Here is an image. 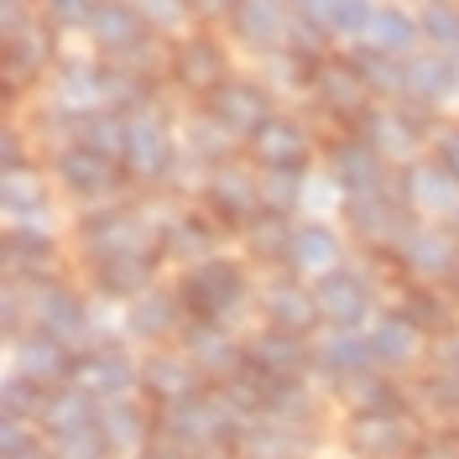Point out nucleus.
Instances as JSON below:
<instances>
[{"instance_id":"a19ab883","label":"nucleus","mask_w":459,"mask_h":459,"mask_svg":"<svg viewBox=\"0 0 459 459\" xmlns=\"http://www.w3.org/2000/svg\"><path fill=\"white\" fill-rule=\"evenodd\" d=\"M209 240H214V235H209V225H199V214H183V220L162 235V251L178 256V261H204L209 256Z\"/></svg>"},{"instance_id":"6e6552de","label":"nucleus","mask_w":459,"mask_h":459,"mask_svg":"<svg viewBox=\"0 0 459 459\" xmlns=\"http://www.w3.org/2000/svg\"><path fill=\"white\" fill-rule=\"evenodd\" d=\"M397 194L407 199L412 214H433V220H455L459 214V178L438 157L433 162H412V168L402 172Z\"/></svg>"},{"instance_id":"1a4fd4ad","label":"nucleus","mask_w":459,"mask_h":459,"mask_svg":"<svg viewBox=\"0 0 459 459\" xmlns=\"http://www.w3.org/2000/svg\"><path fill=\"white\" fill-rule=\"evenodd\" d=\"M292 16H298L292 0H235L230 27H235V37H240L246 48H256V53H277V48H287Z\"/></svg>"},{"instance_id":"423d86ee","label":"nucleus","mask_w":459,"mask_h":459,"mask_svg":"<svg viewBox=\"0 0 459 459\" xmlns=\"http://www.w3.org/2000/svg\"><path fill=\"white\" fill-rule=\"evenodd\" d=\"M344 214H350V225L360 240H371V246H397L402 235L412 230V209L402 194L392 188H381V194H355V199H344Z\"/></svg>"},{"instance_id":"a18cd8bd","label":"nucleus","mask_w":459,"mask_h":459,"mask_svg":"<svg viewBox=\"0 0 459 459\" xmlns=\"http://www.w3.org/2000/svg\"><path fill=\"white\" fill-rule=\"evenodd\" d=\"M94 5H100V0H42V16H48V27L53 31H74V27L89 31Z\"/></svg>"},{"instance_id":"7c9ffc66","label":"nucleus","mask_w":459,"mask_h":459,"mask_svg":"<svg viewBox=\"0 0 459 459\" xmlns=\"http://www.w3.org/2000/svg\"><path fill=\"white\" fill-rule=\"evenodd\" d=\"M246 360H256V366H266V371H277V376H303V366H308V344H303L298 329H277V324H272L261 340H251Z\"/></svg>"},{"instance_id":"37998d69","label":"nucleus","mask_w":459,"mask_h":459,"mask_svg":"<svg viewBox=\"0 0 459 459\" xmlns=\"http://www.w3.org/2000/svg\"><path fill=\"white\" fill-rule=\"evenodd\" d=\"M350 397H355V407H360V412H397V407H402L397 386H392V381H381V376H371V371L350 381Z\"/></svg>"},{"instance_id":"c756f323","label":"nucleus","mask_w":459,"mask_h":459,"mask_svg":"<svg viewBox=\"0 0 459 459\" xmlns=\"http://www.w3.org/2000/svg\"><path fill=\"white\" fill-rule=\"evenodd\" d=\"M178 324H183V298H172V292H152V287H146L142 298H131V318H126V329H131L136 340H168Z\"/></svg>"},{"instance_id":"aec40b11","label":"nucleus","mask_w":459,"mask_h":459,"mask_svg":"<svg viewBox=\"0 0 459 459\" xmlns=\"http://www.w3.org/2000/svg\"><path fill=\"white\" fill-rule=\"evenodd\" d=\"M246 146L261 168H308V131L287 115H272L261 131L246 136Z\"/></svg>"},{"instance_id":"9b49d317","label":"nucleus","mask_w":459,"mask_h":459,"mask_svg":"<svg viewBox=\"0 0 459 459\" xmlns=\"http://www.w3.org/2000/svg\"><path fill=\"white\" fill-rule=\"evenodd\" d=\"M314 89H318V105L344 115V120H360V115L371 110V84H366V74L350 57H324V63H314Z\"/></svg>"},{"instance_id":"f3484780","label":"nucleus","mask_w":459,"mask_h":459,"mask_svg":"<svg viewBox=\"0 0 459 459\" xmlns=\"http://www.w3.org/2000/svg\"><path fill=\"white\" fill-rule=\"evenodd\" d=\"M74 366H79L74 344L53 340L48 329H37V334H27V340H16V371L31 376V381H42V386H63V381H74Z\"/></svg>"},{"instance_id":"b1692460","label":"nucleus","mask_w":459,"mask_h":459,"mask_svg":"<svg viewBox=\"0 0 459 459\" xmlns=\"http://www.w3.org/2000/svg\"><path fill=\"white\" fill-rule=\"evenodd\" d=\"M48 31L53 27L27 22V11L5 16V79H11V84L27 79V74H37V68L48 63V53H53V37H48Z\"/></svg>"},{"instance_id":"c85d7f7f","label":"nucleus","mask_w":459,"mask_h":459,"mask_svg":"<svg viewBox=\"0 0 459 459\" xmlns=\"http://www.w3.org/2000/svg\"><path fill=\"white\" fill-rule=\"evenodd\" d=\"M287 266H292V272H314V277H324L329 266H340V235L324 225V220L298 225L292 230V246H287Z\"/></svg>"},{"instance_id":"cd10ccee","label":"nucleus","mask_w":459,"mask_h":459,"mask_svg":"<svg viewBox=\"0 0 459 459\" xmlns=\"http://www.w3.org/2000/svg\"><path fill=\"white\" fill-rule=\"evenodd\" d=\"M188 360H194L204 376H235L246 366V350L235 340H225V324L199 318V324L188 329Z\"/></svg>"},{"instance_id":"412c9836","label":"nucleus","mask_w":459,"mask_h":459,"mask_svg":"<svg viewBox=\"0 0 459 459\" xmlns=\"http://www.w3.org/2000/svg\"><path fill=\"white\" fill-rule=\"evenodd\" d=\"M350 444L366 459H407L412 449V429L402 412H355L350 423Z\"/></svg>"},{"instance_id":"c9c22d12","label":"nucleus","mask_w":459,"mask_h":459,"mask_svg":"<svg viewBox=\"0 0 459 459\" xmlns=\"http://www.w3.org/2000/svg\"><path fill=\"white\" fill-rule=\"evenodd\" d=\"M266 318H272L277 329H298V334H303V329L318 318V298L303 292L298 282H277L272 292H266Z\"/></svg>"},{"instance_id":"a211bd4d","label":"nucleus","mask_w":459,"mask_h":459,"mask_svg":"<svg viewBox=\"0 0 459 459\" xmlns=\"http://www.w3.org/2000/svg\"><path fill=\"white\" fill-rule=\"evenodd\" d=\"M79 235H84L89 256H105V251H152V230L131 209H100V214H89L84 225H79Z\"/></svg>"},{"instance_id":"5701e85b","label":"nucleus","mask_w":459,"mask_h":459,"mask_svg":"<svg viewBox=\"0 0 459 459\" xmlns=\"http://www.w3.org/2000/svg\"><path fill=\"white\" fill-rule=\"evenodd\" d=\"M355 42H360V48H371V53L412 57V53H418V42H423V22H418V16H407L402 5H376V16L366 22V31H360Z\"/></svg>"},{"instance_id":"4c0bfd02","label":"nucleus","mask_w":459,"mask_h":459,"mask_svg":"<svg viewBox=\"0 0 459 459\" xmlns=\"http://www.w3.org/2000/svg\"><path fill=\"white\" fill-rule=\"evenodd\" d=\"M48 261H53V240H48L42 230L11 225V235H5V266H11V277H31V272L48 266Z\"/></svg>"},{"instance_id":"ea45409f","label":"nucleus","mask_w":459,"mask_h":459,"mask_svg":"<svg viewBox=\"0 0 459 459\" xmlns=\"http://www.w3.org/2000/svg\"><path fill=\"white\" fill-rule=\"evenodd\" d=\"M418 22H423V42H429V48L459 57V5L455 0H429Z\"/></svg>"},{"instance_id":"6e6d98bb","label":"nucleus","mask_w":459,"mask_h":459,"mask_svg":"<svg viewBox=\"0 0 459 459\" xmlns=\"http://www.w3.org/2000/svg\"><path fill=\"white\" fill-rule=\"evenodd\" d=\"M455 225H459V214H455Z\"/></svg>"},{"instance_id":"9d476101","label":"nucleus","mask_w":459,"mask_h":459,"mask_svg":"<svg viewBox=\"0 0 459 459\" xmlns=\"http://www.w3.org/2000/svg\"><path fill=\"white\" fill-rule=\"evenodd\" d=\"M459 94V57L438 53V48H418L412 57H402V100H418V105H438V100H455Z\"/></svg>"},{"instance_id":"2f4dec72","label":"nucleus","mask_w":459,"mask_h":459,"mask_svg":"<svg viewBox=\"0 0 459 459\" xmlns=\"http://www.w3.org/2000/svg\"><path fill=\"white\" fill-rule=\"evenodd\" d=\"M199 376L204 371L188 355H152L142 366V386L157 402H178V397H188V392H199Z\"/></svg>"},{"instance_id":"393cba45","label":"nucleus","mask_w":459,"mask_h":459,"mask_svg":"<svg viewBox=\"0 0 459 459\" xmlns=\"http://www.w3.org/2000/svg\"><path fill=\"white\" fill-rule=\"evenodd\" d=\"M235 449L246 459H303L308 455V433L298 423H282V418H256V423H246Z\"/></svg>"},{"instance_id":"864d4df0","label":"nucleus","mask_w":459,"mask_h":459,"mask_svg":"<svg viewBox=\"0 0 459 459\" xmlns=\"http://www.w3.org/2000/svg\"><path fill=\"white\" fill-rule=\"evenodd\" d=\"M188 5H194L199 16H209V22H214V16H230V11H235V0H188Z\"/></svg>"},{"instance_id":"f257e3e1","label":"nucleus","mask_w":459,"mask_h":459,"mask_svg":"<svg viewBox=\"0 0 459 459\" xmlns=\"http://www.w3.org/2000/svg\"><path fill=\"white\" fill-rule=\"evenodd\" d=\"M183 308L209 324H230L235 314H246V272L225 256H204L188 266V277L178 287Z\"/></svg>"},{"instance_id":"ddd939ff","label":"nucleus","mask_w":459,"mask_h":459,"mask_svg":"<svg viewBox=\"0 0 459 459\" xmlns=\"http://www.w3.org/2000/svg\"><path fill=\"white\" fill-rule=\"evenodd\" d=\"M329 178L344 188V199L355 194H381L386 188V157L376 152L366 136H350L329 152Z\"/></svg>"},{"instance_id":"6ab92c4d","label":"nucleus","mask_w":459,"mask_h":459,"mask_svg":"<svg viewBox=\"0 0 459 459\" xmlns=\"http://www.w3.org/2000/svg\"><path fill=\"white\" fill-rule=\"evenodd\" d=\"M172 79L188 89V94H209L230 79V63H225V48L214 37H188L178 53H172Z\"/></svg>"},{"instance_id":"79ce46f5","label":"nucleus","mask_w":459,"mask_h":459,"mask_svg":"<svg viewBox=\"0 0 459 459\" xmlns=\"http://www.w3.org/2000/svg\"><path fill=\"white\" fill-rule=\"evenodd\" d=\"M42 407H48L42 381H31L22 371L5 376V418H42Z\"/></svg>"},{"instance_id":"4be33fe9","label":"nucleus","mask_w":459,"mask_h":459,"mask_svg":"<svg viewBox=\"0 0 459 459\" xmlns=\"http://www.w3.org/2000/svg\"><path fill=\"white\" fill-rule=\"evenodd\" d=\"M105 100H115V74H105L100 63H63V74H57V105L74 115H94Z\"/></svg>"},{"instance_id":"72a5a7b5","label":"nucleus","mask_w":459,"mask_h":459,"mask_svg":"<svg viewBox=\"0 0 459 459\" xmlns=\"http://www.w3.org/2000/svg\"><path fill=\"white\" fill-rule=\"evenodd\" d=\"M100 433H105V444H110V455H136L146 449V418L136 402L115 397L105 402V412H100Z\"/></svg>"},{"instance_id":"49530a36","label":"nucleus","mask_w":459,"mask_h":459,"mask_svg":"<svg viewBox=\"0 0 459 459\" xmlns=\"http://www.w3.org/2000/svg\"><path fill=\"white\" fill-rule=\"evenodd\" d=\"M136 5H142V16H146V22H152L157 31L183 27V22H188V11H194L188 0H136Z\"/></svg>"},{"instance_id":"2eb2a0df","label":"nucleus","mask_w":459,"mask_h":459,"mask_svg":"<svg viewBox=\"0 0 459 459\" xmlns=\"http://www.w3.org/2000/svg\"><path fill=\"white\" fill-rule=\"evenodd\" d=\"M74 381H79V386H89L100 402H115V397H126V392L142 381V366H131L115 344H94V350H84V355H79Z\"/></svg>"},{"instance_id":"dca6fc26","label":"nucleus","mask_w":459,"mask_h":459,"mask_svg":"<svg viewBox=\"0 0 459 459\" xmlns=\"http://www.w3.org/2000/svg\"><path fill=\"white\" fill-rule=\"evenodd\" d=\"M57 178H63V188L79 194V199H105L115 183H120L115 157H100V152H89L84 142H74V146L57 152Z\"/></svg>"},{"instance_id":"7ed1b4c3","label":"nucleus","mask_w":459,"mask_h":459,"mask_svg":"<svg viewBox=\"0 0 459 459\" xmlns=\"http://www.w3.org/2000/svg\"><path fill=\"white\" fill-rule=\"evenodd\" d=\"M172 157H178V146H172V131L168 120L152 110H136L131 115V142H126V172L131 178H142V183H162L172 172Z\"/></svg>"},{"instance_id":"de8ad7c7","label":"nucleus","mask_w":459,"mask_h":459,"mask_svg":"<svg viewBox=\"0 0 459 459\" xmlns=\"http://www.w3.org/2000/svg\"><path fill=\"white\" fill-rule=\"evenodd\" d=\"M5 459H57L53 444H42V438H16V444H5Z\"/></svg>"},{"instance_id":"5fc2aeb1","label":"nucleus","mask_w":459,"mask_h":459,"mask_svg":"<svg viewBox=\"0 0 459 459\" xmlns=\"http://www.w3.org/2000/svg\"><path fill=\"white\" fill-rule=\"evenodd\" d=\"M31 0H5V16H16V11H27Z\"/></svg>"},{"instance_id":"473e14b6","label":"nucleus","mask_w":459,"mask_h":459,"mask_svg":"<svg viewBox=\"0 0 459 459\" xmlns=\"http://www.w3.org/2000/svg\"><path fill=\"white\" fill-rule=\"evenodd\" d=\"M371 350H376V366H407L423 350V329L407 314H386L371 329Z\"/></svg>"},{"instance_id":"0eeeda50","label":"nucleus","mask_w":459,"mask_h":459,"mask_svg":"<svg viewBox=\"0 0 459 459\" xmlns=\"http://www.w3.org/2000/svg\"><path fill=\"white\" fill-rule=\"evenodd\" d=\"M392 251H397V261L418 277V282H438V277H455V272H459L455 235H449V230H438V225H412Z\"/></svg>"},{"instance_id":"f704fd0d","label":"nucleus","mask_w":459,"mask_h":459,"mask_svg":"<svg viewBox=\"0 0 459 459\" xmlns=\"http://www.w3.org/2000/svg\"><path fill=\"white\" fill-rule=\"evenodd\" d=\"M79 142L89 152H100V157H115V162H126V142H131V115L110 110H94L79 120Z\"/></svg>"},{"instance_id":"a878e982","label":"nucleus","mask_w":459,"mask_h":459,"mask_svg":"<svg viewBox=\"0 0 459 459\" xmlns=\"http://www.w3.org/2000/svg\"><path fill=\"white\" fill-rule=\"evenodd\" d=\"M94 287L110 298H142L152 287V256L146 251H105L94 256Z\"/></svg>"},{"instance_id":"c03bdc74","label":"nucleus","mask_w":459,"mask_h":459,"mask_svg":"<svg viewBox=\"0 0 459 459\" xmlns=\"http://www.w3.org/2000/svg\"><path fill=\"white\" fill-rule=\"evenodd\" d=\"M402 314L412 318L418 329H449V303L438 292H429V287H412L407 303H402Z\"/></svg>"},{"instance_id":"f03ea898","label":"nucleus","mask_w":459,"mask_h":459,"mask_svg":"<svg viewBox=\"0 0 459 459\" xmlns=\"http://www.w3.org/2000/svg\"><path fill=\"white\" fill-rule=\"evenodd\" d=\"M27 308H31V329H48L53 340L74 344V350L89 340V308H84L79 292H68V287H57V282H37V277H31Z\"/></svg>"},{"instance_id":"39448f33","label":"nucleus","mask_w":459,"mask_h":459,"mask_svg":"<svg viewBox=\"0 0 459 459\" xmlns=\"http://www.w3.org/2000/svg\"><path fill=\"white\" fill-rule=\"evenodd\" d=\"M314 298H318V318L334 324V329H360L366 314H371V282L350 266H329L324 277L314 282Z\"/></svg>"},{"instance_id":"20e7f679","label":"nucleus","mask_w":459,"mask_h":459,"mask_svg":"<svg viewBox=\"0 0 459 459\" xmlns=\"http://www.w3.org/2000/svg\"><path fill=\"white\" fill-rule=\"evenodd\" d=\"M204 110H209V120H220L230 136L240 142V136H251V131H261L272 120V100L251 79H225L220 89L204 94Z\"/></svg>"},{"instance_id":"e433bc0d","label":"nucleus","mask_w":459,"mask_h":459,"mask_svg":"<svg viewBox=\"0 0 459 459\" xmlns=\"http://www.w3.org/2000/svg\"><path fill=\"white\" fill-rule=\"evenodd\" d=\"M0 209H5V220L11 225H31V220H42L48 214V194H42V183L27 172H5V188H0Z\"/></svg>"},{"instance_id":"58836bf2","label":"nucleus","mask_w":459,"mask_h":459,"mask_svg":"<svg viewBox=\"0 0 459 459\" xmlns=\"http://www.w3.org/2000/svg\"><path fill=\"white\" fill-rule=\"evenodd\" d=\"M303 188H308V172L303 168H266L261 172V199L272 214H292L303 204Z\"/></svg>"},{"instance_id":"f8f14e48","label":"nucleus","mask_w":459,"mask_h":459,"mask_svg":"<svg viewBox=\"0 0 459 459\" xmlns=\"http://www.w3.org/2000/svg\"><path fill=\"white\" fill-rule=\"evenodd\" d=\"M152 31L157 27L142 16L136 0H100V5H94V22H89V37H94L110 57H126L131 48H146Z\"/></svg>"},{"instance_id":"3c124183","label":"nucleus","mask_w":459,"mask_h":459,"mask_svg":"<svg viewBox=\"0 0 459 459\" xmlns=\"http://www.w3.org/2000/svg\"><path fill=\"white\" fill-rule=\"evenodd\" d=\"M5 172H27V157H22V136L5 131Z\"/></svg>"},{"instance_id":"603ef678","label":"nucleus","mask_w":459,"mask_h":459,"mask_svg":"<svg viewBox=\"0 0 459 459\" xmlns=\"http://www.w3.org/2000/svg\"><path fill=\"white\" fill-rule=\"evenodd\" d=\"M142 459H194V455H188V449H178L172 438H162V444H146Z\"/></svg>"},{"instance_id":"4468645a","label":"nucleus","mask_w":459,"mask_h":459,"mask_svg":"<svg viewBox=\"0 0 459 459\" xmlns=\"http://www.w3.org/2000/svg\"><path fill=\"white\" fill-rule=\"evenodd\" d=\"M209 209H214L220 220L246 230L256 214H266L261 178L256 172H240V168H214V178H209Z\"/></svg>"},{"instance_id":"8fccbe9b","label":"nucleus","mask_w":459,"mask_h":459,"mask_svg":"<svg viewBox=\"0 0 459 459\" xmlns=\"http://www.w3.org/2000/svg\"><path fill=\"white\" fill-rule=\"evenodd\" d=\"M292 5H298L303 16H314V22H324V27H329V22H334V11H340L344 0H292Z\"/></svg>"},{"instance_id":"09e8293b","label":"nucleus","mask_w":459,"mask_h":459,"mask_svg":"<svg viewBox=\"0 0 459 459\" xmlns=\"http://www.w3.org/2000/svg\"><path fill=\"white\" fill-rule=\"evenodd\" d=\"M433 157H438V162L459 178V126H455V131H444V136L433 142Z\"/></svg>"},{"instance_id":"bb28decb","label":"nucleus","mask_w":459,"mask_h":459,"mask_svg":"<svg viewBox=\"0 0 459 459\" xmlns=\"http://www.w3.org/2000/svg\"><path fill=\"white\" fill-rule=\"evenodd\" d=\"M318 371L334 376V381H355L376 366V350H371V334H355V329H334L329 340L318 344Z\"/></svg>"}]
</instances>
